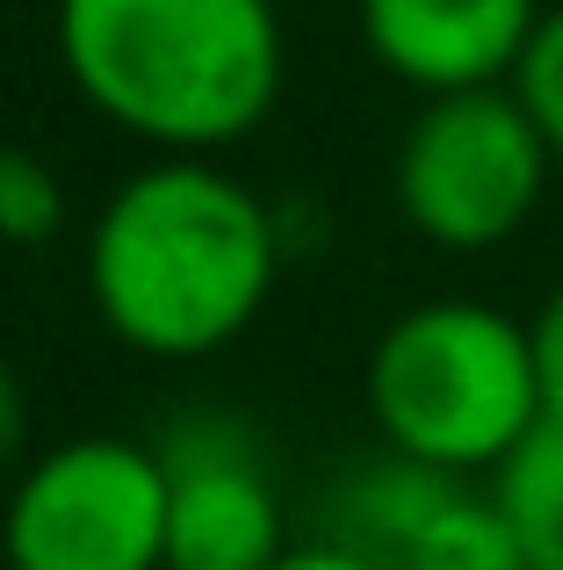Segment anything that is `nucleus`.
<instances>
[{
	"label": "nucleus",
	"instance_id": "39448f33",
	"mask_svg": "<svg viewBox=\"0 0 563 570\" xmlns=\"http://www.w3.org/2000/svg\"><path fill=\"white\" fill-rule=\"evenodd\" d=\"M8 570H167V470L159 448L87 433L37 455L0 513Z\"/></svg>",
	"mask_w": 563,
	"mask_h": 570
},
{
	"label": "nucleus",
	"instance_id": "ddd939ff",
	"mask_svg": "<svg viewBox=\"0 0 563 570\" xmlns=\"http://www.w3.org/2000/svg\"><path fill=\"white\" fill-rule=\"evenodd\" d=\"M268 570H376V563L347 542H304V549H282Z\"/></svg>",
	"mask_w": 563,
	"mask_h": 570
},
{
	"label": "nucleus",
	"instance_id": "6e6552de",
	"mask_svg": "<svg viewBox=\"0 0 563 570\" xmlns=\"http://www.w3.org/2000/svg\"><path fill=\"white\" fill-rule=\"evenodd\" d=\"M362 43L391 80L434 95L506 87L535 43V0H354Z\"/></svg>",
	"mask_w": 563,
	"mask_h": 570
},
{
	"label": "nucleus",
	"instance_id": "7ed1b4c3",
	"mask_svg": "<svg viewBox=\"0 0 563 570\" xmlns=\"http://www.w3.org/2000/svg\"><path fill=\"white\" fill-rule=\"evenodd\" d=\"M368 412L391 455L426 470H498L542 426L527 325L492 304H419L368 354Z\"/></svg>",
	"mask_w": 563,
	"mask_h": 570
},
{
	"label": "nucleus",
	"instance_id": "9d476101",
	"mask_svg": "<svg viewBox=\"0 0 563 570\" xmlns=\"http://www.w3.org/2000/svg\"><path fill=\"white\" fill-rule=\"evenodd\" d=\"M66 232L58 167L29 145H0V246H51Z\"/></svg>",
	"mask_w": 563,
	"mask_h": 570
},
{
	"label": "nucleus",
	"instance_id": "1a4fd4ad",
	"mask_svg": "<svg viewBox=\"0 0 563 570\" xmlns=\"http://www.w3.org/2000/svg\"><path fill=\"white\" fill-rule=\"evenodd\" d=\"M492 499L506 513L527 570H563V419H542L492 470Z\"/></svg>",
	"mask_w": 563,
	"mask_h": 570
},
{
	"label": "nucleus",
	"instance_id": "f257e3e1",
	"mask_svg": "<svg viewBox=\"0 0 563 570\" xmlns=\"http://www.w3.org/2000/svg\"><path fill=\"white\" fill-rule=\"evenodd\" d=\"M275 217L210 159H159L101 203L87 232V289L124 347L203 362L260 318L275 289Z\"/></svg>",
	"mask_w": 563,
	"mask_h": 570
},
{
	"label": "nucleus",
	"instance_id": "9b49d317",
	"mask_svg": "<svg viewBox=\"0 0 563 570\" xmlns=\"http://www.w3.org/2000/svg\"><path fill=\"white\" fill-rule=\"evenodd\" d=\"M506 87L521 95V109L535 116L542 145L563 159V8H550V14L535 22V43H527L521 72H513Z\"/></svg>",
	"mask_w": 563,
	"mask_h": 570
},
{
	"label": "nucleus",
	"instance_id": "20e7f679",
	"mask_svg": "<svg viewBox=\"0 0 563 570\" xmlns=\"http://www.w3.org/2000/svg\"><path fill=\"white\" fill-rule=\"evenodd\" d=\"M556 153L513 87L434 95L397 145V209L426 246L492 253L535 217Z\"/></svg>",
	"mask_w": 563,
	"mask_h": 570
},
{
	"label": "nucleus",
	"instance_id": "4468645a",
	"mask_svg": "<svg viewBox=\"0 0 563 570\" xmlns=\"http://www.w3.org/2000/svg\"><path fill=\"white\" fill-rule=\"evenodd\" d=\"M14 448H22V383L0 368V470L14 462Z\"/></svg>",
	"mask_w": 563,
	"mask_h": 570
},
{
	"label": "nucleus",
	"instance_id": "f8f14e48",
	"mask_svg": "<svg viewBox=\"0 0 563 570\" xmlns=\"http://www.w3.org/2000/svg\"><path fill=\"white\" fill-rule=\"evenodd\" d=\"M527 354H535V397H542V419H563V282L542 296L535 318H527Z\"/></svg>",
	"mask_w": 563,
	"mask_h": 570
},
{
	"label": "nucleus",
	"instance_id": "f03ea898",
	"mask_svg": "<svg viewBox=\"0 0 563 570\" xmlns=\"http://www.w3.org/2000/svg\"><path fill=\"white\" fill-rule=\"evenodd\" d=\"M58 58L116 130L174 159L239 145L282 95L275 0H58Z\"/></svg>",
	"mask_w": 563,
	"mask_h": 570
},
{
	"label": "nucleus",
	"instance_id": "0eeeda50",
	"mask_svg": "<svg viewBox=\"0 0 563 570\" xmlns=\"http://www.w3.org/2000/svg\"><path fill=\"white\" fill-rule=\"evenodd\" d=\"M167 470V570H268L282 557V499L239 426H174Z\"/></svg>",
	"mask_w": 563,
	"mask_h": 570
},
{
	"label": "nucleus",
	"instance_id": "423d86ee",
	"mask_svg": "<svg viewBox=\"0 0 563 570\" xmlns=\"http://www.w3.org/2000/svg\"><path fill=\"white\" fill-rule=\"evenodd\" d=\"M376 570H527L492 491L426 470L412 455H383L339 491V534Z\"/></svg>",
	"mask_w": 563,
	"mask_h": 570
}]
</instances>
